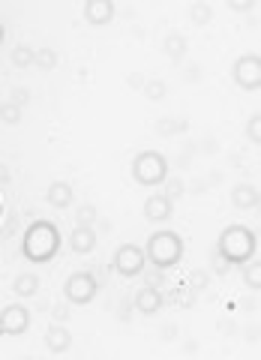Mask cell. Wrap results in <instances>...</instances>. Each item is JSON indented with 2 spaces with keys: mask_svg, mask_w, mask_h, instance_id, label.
<instances>
[{
  "mask_svg": "<svg viewBox=\"0 0 261 360\" xmlns=\"http://www.w3.org/2000/svg\"><path fill=\"white\" fill-rule=\"evenodd\" d=\"M61 252V231L49 219H37L27 225L25 238H21V255L30 264H49Z\"/></svg>",
  "mask_w": 261,
  "mask_h": 360,
  "instance_id": "obj_1",
  "label": "cell"
},
{
  "mask_svg": "<svg viewBox=\"0 0 261 360\" xmlns=\"http://www.w3.org/2000/svg\"><path fill=\"white\" fill-rule=\"evenodd\" d=\"M217 250L222 255V262L229 264H246L253 262L255 252H258V240H255V231L246 229V225H229L222 234H219V243Z\"/></svg>",
  "mask_w": 261,
  "mask_h": 360,
  "instance_id": "obj_2",
  "label": "cell"
},
{
  "mask_svg": "<svg viewBox=\"0 0 261 360\" xmlns=\"http://www.w3.org/2000/svg\"><path fill=\"white\" fill-rule=\"evenodd\" d=\"M144 258L153 267H160V270H168V267L180 264V258H184V238H180L177 231H172V229L153 231L151 238H147Z\"/></svg>",
  "mask_w": 261,
  "mask_h": 360,
  "instance_id": "obj_3",
  "label": "cell"
},
{
  "mask_svg": "<svg viewBox=\"0 0 261 360\" xmlns=\"http://www.w3.org/2000/svg\"><path fill=\"white\" fill-rule=\"evenodd\" d=\"M132 177L139 186H160L168 180V160L160 150H141L132 160Z\"/></svg>",
  "mask_w": 261,
  "mask_h": 360,
  "instance_id": "obj_4",
  "label": "cell"
},
{
  "mask_svg": "<svg viewBox=\"0 0 261 360\" xmlns=\"http://www.w3.org/2000/svg\"><path fill=\"white\" fill-rule=\"evenodd\" d=\"M99 295V279L90 274V270H78V274H70L63 283V297L72 303V307H87L94 303Z\"/></svg>",
  "mask_w": 261,
  "mask_h": 360,
  "instance_id": "obj_5",
  "label": "cell"
},
{
  "mask_svg": "<svg viewBox=\"0 0 261 360\" xmlns=\"http://www.w3.org/2000/svg\"><path fill=\"white\" fill-rule=\"evenodd\" d=\"M231 82L246 90V94H255L261 87V58L258 54H241L231 63Z\"/></svg>",
  "mask_w": 261,
  "mask_h": 360,
  "instance_id": "obj_6",
  "label": "cell"
},
{
  "mask_svg": "<svg viewBox=\"0 0 261 360\" xmlns=\"http://www.w3.org/2000/svg\"><path fill=\"white\" fill-rule=\"evenodd\" d=\"M144 250L135 243H123L115 250V258H111V267H115V274L123 276V279H135L139 274H144Z\"/></svg>",
  "mask_w": 261,
  "mask_h": 360,
  "instance_id": "obj_7",
  "label": "cell"
},
{
  "mask_svg": "<svg viewBox=\"0 0 261 360\" xmlns=\"http://www.w3.org/2000/svg\"><path fill=\"white\" fill-rule=\"evenodd\" d=\"M30 328V309L25 303H9L0 312V333L4 336H21Z\"/></svg>",
  "mask_w": 261,
  "mask_h": 360,
  "instance_id": "obj_8",
  "label": "cell"
},
{
  "mask_svg": "<svg viewBox=\"0 0 261 360\" xmlns=\"http://www.w3.org/2000/svg\"><path fill=\"white\" fill-rule=\"evenodd\" d=\"M172 213H174V201L163 195V193H153V195H147L144 201V219H151V222H168L172 219Z\"/></svg>",
  "mask_w": 261,
  "mask_h": 360,
  "instance_id": "obj_9",
  "label": "cell"
},
{
  "mask_svg": "<svg viewBox=\"0 0 261 360\" xmlns=\"http://www.w3.org/2000/svg\"><path fill=\"white\" fill-rule=\"evenodd\" d=\"M115 18V4L111 0H87L84 4V21L94 27H106Z\"/></svg>",
  "mask_w": 261,
  "mask_h": 360,
  "instance_id": "obj_10",
  "label": "cell"
},
{
  "mask_svg": "<svg viewBox=\"0 0 261 360\" xmlns=\"http://www.w3.org/2000/svg\"><path fill=\"white\" fill-rule=\"evenodd\" d=\"M132 307H135V312H141V315H156L163 309V295L153 285H144V288L135 291Z\"/></svg>",
  "mask_w": 261,
  "mask_h": 360,
  "instance_id": "obj_11",
  "label": "cell"
},
{
  "mask_svg": "<svg viewBox=\"0 0 261 360\" xmlns=\"http://www.w3.org/2000/svg\"><path fill=\"white\" fill-rule=\"evenodd\" d=\"M70 246L78 255H90L96 250V229H87V225H75L70 234Z\"/></svg>",
  "mask_w": 261,
  "mask_h": 360,
  "instance_id": "obj_12",
  "label": "cell"
},
{
  "mask_svg": "<svg viewBox=\"0 0 261 360\" xmlns=\"http://www.w3.org/2000/svg\"><path fill=\"white\" fill-rule=\"evenodd\" d=\"M45 348L51 354H66L72 348V333L63 328V324H54V328L45 330Z\"/></svg>",
  "mask_w": 261,
  "mask_h": 360,
  "instance_id": "obj_13",
  "label": "cell"
},
{
  "mask_svg": "<svg viewBox=\"0 0 261 360\" xmlns=\"http://www.w3.org/2000/svg\"><path fill=\"white\" fill-rule=\"evenodd\" d=\"M45 201L58 210H66V207H72V201H75V189L70 184H63V180H54L49 186V193H45Z\"/></svg>",
  "mask_w": 261,
  "mask_h": 360,
  "instance_id": "obj_14",
  "label": "cell"
},
{
  "mask_svg": "<svg viewBox=\"0 0 261 360\" xmlns=\"http://www.w3.org/2000/svg\"><path fill=\"white\" fill-rule=\"evenodd\" d=\"M231 205L241 207V210H249V207H258V189L253 184H237L231 189Z\"/></svg>",
  "mask_w": 261,
  "mask_h": 360,
  "instance_id": "obj_15",
  "label": "cell"
},
{
  "mask_svg": "<svg viewBox=\"0 0 261 360\" xmlns=\"http://www.w3.org/2000/svg\"><path fill=\"white\" fill-rule=\"evenodd\" d=\"M15 297H33L39 291V276L37 274H18L15 283H13Z\"/></svg>",
  "mask_w": 261,
  "mask_h": 360,
  "instance_id": "obj_16",
  "label": "cell"
},
{
  "mask_svg": "<svg viewBox=\"0 0 261 360\" xmlns=\"http://www.w3.org/2000/svg\"><path fill=\"white\" fill-rule=\"evenodd\" d=\"M165 54L172 60H180L186 54V39L180 37V33H168V37H165Z\"/></svg>",
  "mask_w": 261,
  "mask_h": 360,
  "instance_id": "obj_17",
  "label": "cell"
},
{
  "mask_svg": "<svg viewBox=\"0 0 261 360\" xmlns=\"http://www.w3.org/2000/svg\"><path fill=\"white\" fill-rule=\"evenodd\" d=\"M13 63L18 66V70H27V66L37 63V49H30V45H18V49L13 51Z\"/></svg>",
  "mask_w": 261,
  "mask_h": 360,
  "instance_id": "obj_18",
  "label": "cell"
},
{
  "mask_svg": "<svg viewBox=\"0 0 261 360\" xmlns=\"http://www.w3.org/2000/svg\"><path fill=\"white\" fill-rule=\"evenodd\" d=\"M210 15H213V9L208 6V4H192V9H189V18H192V25H198V27H204L210 21Z\"/></svg>",
  "mask_w": 261,
  "mask_h": 360,
  "instance_id": "obj_19",
  "label": "cell"
},
{
  "mask_svg": "<svg viewBox=\"0 0 261 360\" xmlns=\"http://www.w3.org/2000/svg\"><path fill=\"white\" fill-rule=\"evenodd\" d=\"M33 66H39L42 72L54 70V66H58V51H54V49H42V51H37V63H33Z\"/></svg>",
  "mask_w": 261,
  "mask_h": 360,
  "instance_id": "obj_20",
  "label": "cell"
},
{
  "mask_svg": "<svg viewBox=\"0 0 261 360\" xmlns=\"http://www.w3.org/2000/svg\"><path fill=\"white\" fill-rule=\"evenodd\" d=\"M0 120L9 123V127H15V123L21 120V105H15L13 99H9V103H4V105H0Z\"/></svg>",
  "mask_w": 261,
  "mask_h": 360,
  "instance_id": "obj_21",
  "label": "cell"
},
{
  "mask_svg": "<svg viewBox=\"0 0 261 360\" xmlns=\"http://www.w3.org/2000/svg\"><path fill=\"white\" fill-rule=\"evenodd\" d=\"M258 270H261V267H258L255 262H246V264H243V279H246V285H249V288H261Z\"/></svg>",
  "mask_w": 261,
  "mask_h": 360,
  "instance_id": "obj_22",
  "label": "cell"
},
{
  "mask_svg": "<svg viewBox=\"0 0 261 360\" xmlns=\"http://www.w3.org/2000/svg\"><path fill=\"white\" fill-rule=\"evenodd\" d=\"M165 94H168V87H165L163 82H147V84H144V96L153 99V103H156V99H163Z\"/></svg>",
  "mask_w": 261,
  "mask_h": 360,
  "instance_id": "obj_23",
  "label": "cell"
},
{
  "mask_svg": "<svg viewBox=\"0 0 261 360\" xmlns=\"http://www.w3.org/2000/svg\"><path fill=\"white\" fill-rule=\"evenodd\" d=\"M78 219H82V225H87V229H94L96 210H94V207H82V210H78Z\"/></svg>",
  "mask_w": 261,
  "mask_h": 360,
  "instance_id": "obj_24",
  "label": "cell"
},
{
  "mask_svg": "<svg viewBox=\"0 0 261 360\" xmlns=\"http://www.w3.org/2000/svg\"><path fill=\"white\" fill-rule=\"evenodd\" d=\"M253 6V0H229V9H234V13H249Z\"/></svg>",
  "mask_w": 261,
  "mask_h": 360,
  "instance_id": "obj_25",
  "label": "cell"
},
{
  "mask_svg": "<svg viewBox=\"0 0 261 360\" xmlns=\"http://www.w3.org/2000/svg\"><path fill=\"white\" fill-rule=\"evenodd\" d=\"M258 115H253V117H249V123H246V132H249V139H253V141H258L261 139V132H258Z\"/></svg>",
  "mask_w": 261,
  "mask_h": 360,
  "instance_id": "obj_26",
  "label": "cell"
},
{
  "mask_svg": "<svg viewBox=\"0 0 261 360\" xmlns=\"http://www.w3.org/2000/svg\"><path fill=\"white\" fill-rule=\"evenodd\" d=\"M189 285H196V288H204V285H208V276H204V274H192Z\"/></svg>",
  "mask_w": 261,
  "mask_h": 360,
  "instance_id": "obj_27",
  "label": "cell"
},
{
  "mask_svg": "<svg viewBox=\"0 0 261 360\" xmlns=\"http://www.w3.org/2000/svg\"><path fill=\"white\" fill-rule=\"evenodd\" d=\"M4 37H6V30H4V25H0V42H4Z\"/></svg>",
  "mask_w": 261,
  "mask_h": 360,
  "instance_id": "obj_28",
  "label": "cell"
},
{
  "mask_svg": "<svg viewBox=\"0 0 261 360\" xmlns=\"http://www.w3.org/2000/svg\"><path fill=\"white\" fill-rule=\"evenodd\" d=\"M0 219H4V201H0Z\"/></svg>",
  "mask_w": 261,
  "mask_h": 360,
  "instance_id": "obj_29",
  "label": "cell"
}]
</instances>
